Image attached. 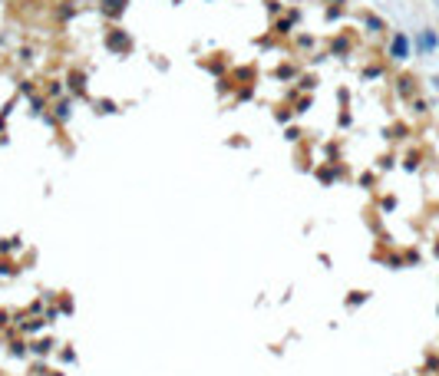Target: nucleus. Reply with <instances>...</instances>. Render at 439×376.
I'll return each instance as SVG.
<instances>
[{"label": "nucleus", "instance_id": "obj_6", "mask_svg": "<svg viewBox=\"0 0 439 376\" xmlns=\"http://www.w3.org/2000/svg\"><path fill=\"white\" fill-rule=\"evenodd\" d=\"M433 46H436V37H433V33H423V50H433Z\"/></svg>", "mask_w": 439, "mask_h": 376}, {"label": "nucleus", "instance_id": "obj_9", "mask_svg": "<svg viewBox=\"0 0 439 376\" xmlns=\"http://www.w3.org/2000/svg\"><path fill=\"white\" fill-rule=\"evenodd\" d=\"M57 116H60V119H66V116H69V106H66V102H60V106H57Z\"/></svg>", "mask_w": 439, "mask_h": 376}, {"label": "nucleus", "instance_id": "obj_8", "mask_svg": "<svg viewBox=\"0 0 439 376\" xmlns=\"http://www.w3.org/2000/svg\"><path fill=\"white\" fill-rule=\"evenodd\" d=\"M301 86H304V89H311V86H317V76H304V79H301Z\"/></svg>", "mask_w": 439, "mask_h": 376}, {"label": "nucleus", "instance_id": "obj_4", "mask_svg": "<svg viewBox=\"0 0 439 376\" xmlns=\"http://www.w3.org/2000/svg\"><path fill=\"white\" fill-rule=\"evenodd\" d=\"M69 89H73V93H86V76L83 73H69Z\"/></svg>", "mask_w": 439, "mask_h": 376}, {"label": "nucleus", "instance_id": "obj_7", "mask_svg": "<svg viewBox=\"0 0 439 376\" xmlns=\"http://www.w3.org/2000/svg\"><path fill=\"white\" fill-rule=\"evenodd\" d=\"M364 301H367V294H364V290H353V297H350L347 304H350V307H357V304H364Z\"/></svg>", "mask_w": 439, "mask_h": 376}, {"label": "nucleus", "instance_id": "obj_3", "mask_svg": "<svg viewBox=\"0 0 439 376\" xmlns=\"http://www.w3.org/2000/svg\"><path fill=\"white\" fill-rule=\"evenodd\" d=\"M396 89H400L403 99H409V96L416 93V86H413V79H409V76H400V79H396Z\"/></svg>", "mask_w": 439, "mask_h": 376}, {"label": "nucleus", "instance_id": "obj_5", "mask_svg": "<svg viewBox=\"0 0 439 376\" xmlns=\"http://www.w3.org/2000/svg\"><path fill=\"white\" fill-rule=\"evenodd\" d=\"M102 10L116 17V13H122V10H125V0H102Z\"/></svg>", "mask_w": 439, "mask_h": 376}, {"label": "nucleus", "instance_id": "obj_2", "mask_svg": "<svg viewBox=\"0 0 439 376\" xmlns=\"http://www.w3.org/2000/svg\"><path fill=\"white\" fill-rule=\"evenodd\" d=\"M390 57H393V60H406L409 57V40L403 37V33H396V37H393V43H390Z\"/></svg>", "mask_w": 439, "mask_h": 376}, {"label": "nucleus", "instance_id": "obj_1", "mask_svg": "<svg viewBox=\"0 0 439 376\" xmlns=\"http://www.w3.org/2000/svg\"><path fill=\"white\" fill-rule=\"evenodd\" d=\"M106 46L109 50H132V37L129 33H122V30H109V37H106Z\"/></svg>", "mask_w": 439, "mask_h": 376}]
</instances>
